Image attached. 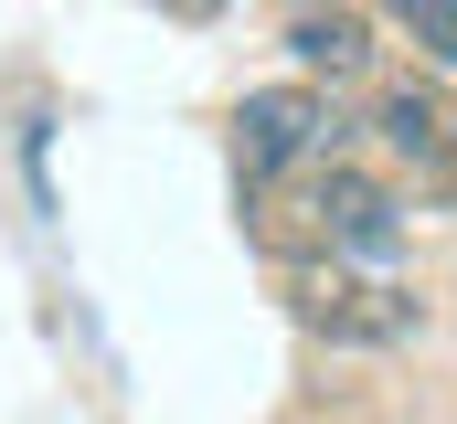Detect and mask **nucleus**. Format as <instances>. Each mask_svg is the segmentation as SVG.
I'll use <instances>...</instances> for the list:
<instances>
[{"instance_id":"obj_1","label":"nucleus","mask_w":457,"mask_h":424,"mask_svg":"<svg viewBox=\"0 0 457 424\" xmlns=\"http://www.w3.org/2000/svg\"><path fill=\"white\" fill-rule=\"evenodd\" d=\"M287 308H298V329H320L330 350H394V339H415L426 298H415L404 276H383V265L309 255V265L287 276Z\"/></svg>"},{"instance_id":"obj_2","label":"nucleus","mask_w":457,"mask_h":424,"mask_svg":"<svg viewBox=\"0 0 457 424\" xmlns=\"http://www.w3.org/2000/svg\"><path fill=\"white\" fill-rule=\"evenodd\" d=\"M330 138H341V106L330 86H255V96L234 106V170H245V192H277L287 170H309V159H330Z\"/></svg>"},{"instance_id":"obj_3","label":"nucleus","mask_w":457,"mask_h":424,"mask_svg":"<svg viewBox=\"0 0 457 424\" xmlns=\"http://www.w3.org/2000/svg\"><path fill=\"white\" fill-rule=\"evenodd\" d=\"M298 244L309 255H351V265H383L404 244V202L372 181V170H341V159H309V192H298Z\"/></svg>"},{"instance_id":"obj_4","label":"nucleus","mask_w":457,"mask_h":424,"mask_svg":"<svg viewBox=\"0 0 457 424\" xmlns=\"http://www.w3.org/2000/svg\"><path fill=\"white\" fill-rule=\"evenodd\" d=\"M372 138H383V159H404L415 181H436V170H457V96L426 86V75H394L372 96Z\"/></svg>"},{"instance_id":"obj_5","label":"nucleus","mask_w":457,"mask_h":424,"mask_svg":"<svg viewBox=\"0 0 457 424\" xmlns=\"http://www.w3.org/2000/svg\"><path fill=\"white\" fill-rule=\"evenodd\" d=\"M287 53H298V75L309 86H361L372 75V11H351V0H298L287 11Z\"/></svg>"},{"instance_id":"obj_6","label":"nucleus","mask_w":457,"mask_h":424,"mask_svg":"<svg viewBox=\"0 0 457 424\" xmlns=\"http://www.w3.org/2000/svg\"><path fill=\"white\" fill-rule=\"evenodd\" d=\"M383 21H394V32H415V53H426V64H457V0H383Z\"/></svg>"},{"instance_id":"obj_7","label":"nucleus","mask_w":457,"mask_h":424,"mask_svg":"<svg viewBox=\"0 0 457 424\" xmlns=\"http://www.w3.org/2000/svg\"><path fill=\"white\" fill-rule=\"evenodd\" d=\"M149 11H170V21H213L224 0H149Z\"/></svg>"}]
</instances>
